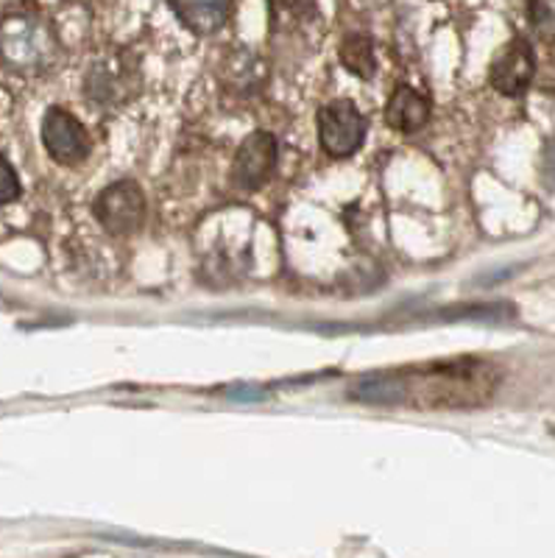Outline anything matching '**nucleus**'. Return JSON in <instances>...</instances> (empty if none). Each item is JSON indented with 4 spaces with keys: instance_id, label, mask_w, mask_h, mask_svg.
<instances>
[{
    "instance_id": "f8f14e48",
    "label": "nucleus",
    "mask_w": 555,
    "mask_h": 558,
    "mask_svg": "<svg viewBox=\"0 0 555 558\" xmlns=\"http://www.w3.org/2000/svg\"><path fill=\"white\" fill-rule=\"evenodd\" d=\"M272 14H274V26H310L316 23L322 14H318V0H272Z\"/></svg>"
},
{
    "instance_id": "1a4fd4ad",
    "label": "nucleus",
    "mask_w": 555,
    "mask_h": 558,
    "mask_svg": "<svg viewBox=\"0 0 555 558\" xmlns=\"http://www.w3.org/2000/svg\"><path fill=\"white\" fill-rule=\"evenodd\" d=\"M168 7L188 32L209 37L227 26L232 0H168Z\"/></svg>"
},
{
    "instance_id": "39448f33",
    "label": "nucleus",
    "mask_w": 555,
    "mask_h": 558,
    "mask_svg": "<svg viewBox=\"0 0 555 558\" xmlns=\"http://www.w3.org/2000/svg\"><path fill=\"white\" fill-rule=\"evenodd\" d=\"M45 151L57 159L59 166H82L93 151V140L76 114L62 107H48L43 118Z\"/></svg>"
},
{
    "instance_id": "ddd939ff",
    "label": "nucleus",
    "mask_w": 555,
    "mask_h": 558,
    "mask_svg": "<svg viewBox=\"0 0 555 558\" xmlns=\"http://www.w3.org/2000/svg\"><path fill=\"white\" fill-rule=\"evenodd\" d=\"M528 20L539 37L553 39V0H528Z\"/></svg>"
},
{
    "instance_id": "0eeeda50",
    "label": "nucleus",
    "mask_w": 555,
    "mask_h": 558,
    "mask_svg": "<svg viewBox=\"0 0 555 558\" xmlns=\"http://www.w3.org/2000/svg\"><path fill=\"white\" fill-rule=\"evenodd\" d=\"M137 68L126 64L123 59H104L89 64L84 76V93L98 107H120L137 93Z\"/></svg>"
},
{
    "instance_id": "423d86ee",
    "label": "nucleus",
    "mask_w": 555,
    "mask_h": 558,
    "mask_svg": "<svg viewBox=\"0 0 555 558\" xmlns=\"http://www.w3.org/2000/svg\"><path fill=\"white\" fill-rule=\"evenodd\" d=\"M277 137L272 132H252L240 143L232 162V182L240 191H260L277 168Z\"/></svg>"
},
{
    "instance_id": "f257e3e1",
    "label": "nucleus",
    "mask_w": 555,
    "mask_h": 558,
    "mask_svg": "<svg viewBox=\"0 0 555 558\" xmlns=\"http://www.w3.org/2000/svg\"><path fill=\"white\" fill-rule=\"evenodd\" d=\"M494 388L497 377L492 366L478 357H463L360 377L349 388V397L391 408H467L488 400Z\"/></svg>"
},
{
    "instance_id": "6e6552de",
    "label": "nucleus",
    "mask_w": 555,
    "mask_h": 558,
    "mask_svg": "<svg viewBox=\"0 0 555 558\" xmlns=\"http://www.w3.org/2000/svg\"><path fill=\"white\" fill-rule=\"evenodd\" d=\"M536 78V53L524 37H514L488 70V84L508 98H519Z\"/></svg>"
},
{
    "instance_id": "f03ea898",
    "label": "nucleus",
    "mask_w": 555,
    "mask_h": 558,
    "mask_svg": "<svg viewBox=\"0 0 555 558\" xmlns=\"http://www.w3.org/2000/svg\"><path fill=\"white\" fill-rule=\"evenodd\" d=\"M59 39L51 23L37 12H14L0 20V62L14 73L51 68Z\"/></svg>"
},
{
    "instance_id": "9d476101",
    "label": "nucleus",
    "mask_w": 555,
    "mask_h": 558,
    "mask_svg": "<svg viewBox=\"0 0 555 558\" xmlns=\"http://www.w3.org/2000/svg\"><path fill=\"white\" fill-rule=\"evenodd\" d=\"M385 121H388L391 129H397V132H419L430 121V98L424 93H419V89L408 87V84H399L394 89L388 107H385Z\"/></svg>"
},
{
    "instance_id": "4468645a",
    "label": "nucleus",
    "mask_w": 555,
    "mask_h": 558,
    "mask_svg": "<svg viewBox=\"0 0 555 558\" xmlns=\"http://www.w3.org/2000/svg\"><path fill=\"white\" fill-rule=\"evenodd\" d=\"M17 196H20L17 171H14L12 162L0 154V207H3V204H12Z\"/></svg>"
},
{
    "instance_id": "9b49d317",
    "label": "nucleus",
    "mask_w": 555,
    "mask_h": 558,
    "mask_svg": "<svg viewBox=\"0 0 555 558\" xmlns=\"http://www.w3.org/2000/svg\"><path fill=\"white\" fill-rule=\"evenodd\" d=\"M341 64L360 78H374L377 57H374V43L369 34H347L341 43Z\"/></svg>"
},
{
    "instance_id": "20e7f679",
    "label": "nucleus",
    "mask_w": 555,
    "mask_h": 558,
    "mask_svg": "<svg viewBox=\"0 0 555 558\" xmlns=\"http://www.w3.org/2000/svg\"><path fill=\"white\" fill-rule=\"evenodd\" d=\"M95 218L107 229L109 235H132L146 221V196L140 184L132 179L114 182L104 187L95 198Z\"/></svg>"
},
{
    "instance_id": "7ed1b4c3",
    "label": "nucleus",
    "mask_w": 555,
    "mask_h": 558,
    "mask_svg": "<svg viewBox=\"0 0 555 558\" xmlns=\"http://www.w3.org/2000/svg\"><path fill=\"white\" fill-rule=\"evenodd\" d=\"M366 129V118L349 98L324 104L322 112H318V140H322L324 151L335 159L352 157L363 146Z\"/></svg>"
}]
</instances>
